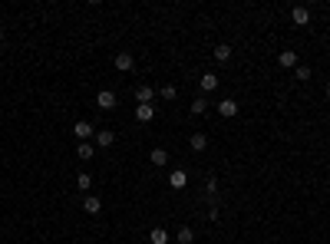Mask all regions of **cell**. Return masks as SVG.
<instances>
[{
  "mask_svg": "<svg viewBox=\"0 0 330 244\" xmlns=\"http://www.w3.org/2000/svg\"><path fill=\"white\" fill-rule=\"evenodd\" d=\"M158 96H162L165 103H172L175 96H179V89H175V86H172V83H165V86H162V89H158Z\"/></svg>",
  "mask_w": 330,
  "mask_h": 244,
  "instance_id": "2e32d148",
  "label": "cell"
},
{
  "mask_svg": "<svg viewBox=\"0 0 330 244\" xmlns=\"http://www.w3.org/2000/svg\"><path fill=\"white\" fill-rule=\"evenodd\" d=\"M291 20L297 27H307V24H310V10H307V7H294L291 10Z\"/></svg>",
  "mask_w": 330,
  "mask_h": 244,
  "instance_id": "5b68a950",
  "label": "cell"
},
{
  "mask_svg": "<svg viewBox=\"0 0 330 244\" xmlns=\"http://www.w3.org/2000/svg\"><path fill=\"white\" fill-rule=\"evenodd\" d=\"M112 139H116V135H112L109 129H102V132H96V145H99V149H109V145H112Z\"/></svg>",
  "mask_w": 330,
  "mask_h": 244,
  "instance_id": "4fadbf2b",
  "label": "cell"
},
{
  "mask_svg": "<svg viewBox=\"0 0 330 244\" xmlns=\"http://www.w3.org/2000/svg\"><path fill=\"white\" fill-rule=\"evenodd\" d=\"M185 181H189V175L182 172V168H175V172L169 175V185H172L175 191H182V188H185Z\"/></svg>",
  "mask_w": 330,
  "mask_h": 244,
  "instance_id": "52a82bcc",
  "label": "cell"
},
{
  "mask_svg": "<svg viewBox=\"0 0 330 244\" xmlns=\"http://www.w3.org/2000/svg\"><path fill=\"white\" fill-rule=\"evenodd\" d=\"M175 241H179V244H192V241H195V234H192V228H182Z\"/></svg>",
  "mask_w": 330,
  "mask_h": 244,
  "instance_id": "44dd1931",
  "label": "cell"
},
{
  "mask_svg": "<svg viewBox=\"0 0 330 244\" xmlns=\"http://www.w3.org/2000/svg\"><path fill=\"white\" fill-rule=\"evenodd\" d=\"M149 241H152V244H165V241H169L165 228H152V231H149Z\"/></svg>",
  "mask_w": 330,
  "mask_h": 244,
  "instance_id": "e0dca14e",
  "label": "cell"
},
{
  "mask_svg": "<svg viewBox=\"0 0 330 244\" xmlns=\"http://www.w3.org/2000/svg\"><path fill=\"white\" fill-rule=\"evenodd\" d=\"M73 135H76L79 142H89V135H96V129H93V122H76V126H73Z\"/></svg>",
  "mask_w": 330,
  "mask_h": 244,
  "instance_id": "6da1fadb",
  "label": "cell"
},
{
  "mask_svg": "<svg viewBox=\"0 0 330 244\" xmlns=\"http://www.w3.org/2000/svg\"><path fill=\"white\" fill-rule=\"evenodd\" d=\"M112 63H116V70L129 73V70L135 66V60H132V53H116V60H112Z\"/></svg>",
  "mask_w": 330,
  "mask_h": 244,
  "instance_id": "3957f363",
  "label": "cell"
},
{
  "mask_svg": "<svg viewBox=\"0 0 330 244\" xmlns=\"http://www.w3.org/2000/svg\"><path fill=\"white\" fill-rule=\"evenodd\" d=\"M327 99H330V86H327Z\"/></svg>",
  "mask_w": 330,
  "mask_h": 244,
  "instance_id": "cb8c5ba5",
  "label": "cell"
},
{
  "mask_svg": "<svg viewBox=\"0 0 330 244\" xmlns=\"http://www.w3.org/2000/svg\"><path fill=\"white\" fill-rule=\"evenodd\" d=\"M93 152H96V149H93V145H89V142H79L76 155H79V158H93Z\"/></svg>",
  "mask_w": 330,
  "mask_h": 244,
  "instance_id": "d6986e66",
  "label": "cell"
},
{
  "mask_svg": "<svg viewBox=\"0 0 330 244\" xmlns=\"http://www.w3.org/2000/svg\"><path fill=\"white\" fill-rule=\"evenodd\" d=\"M149 162H152V165H158V168H162L165 162H169V152H165V149H152V152H149Z\"/></svg>",
  "mask_w": 330,
  "mask_h": 244,
  "instance_id": "8fae6325",
  "label": "cell"
},
{
  "mask_svg": "<svg viewBox=\"0 0 330 244\" xmlns=\"http://www.w3.org/2000/svg\"><path fill=\"white\" fill-rule=\"evenodd\" d=\"M205 109H208V99H205V96H202V99H195V103H192V112H195V116H202Z\"/></svg>",
  "mask_w": 330,
  "mask_h": 244,
  "instance_id": "7402d4cb",
  "label": "cell"
},
{
  "mask_svg": "<svg viewBox=\"0 0 330 244\" xmlns=\"http://www.w3.org/2000/svg\"><path fill=\"white\" fill-rule=\"evenodd\" d=\"M215 60H218V63H228V60H231V47H228V43H218V47H215Z\"/></svg>",
  "mask_w": 330,
  "mask_h": 244,
  "instance_id": "5bb4252c",
  "label": "cell"
},
{
  "mask_svg": "<svg viewBox=\"0 0 330 244\" xmlns=\"http://www.w3.org/2000/svg\"><path fill=\"white\" fill-rule=\"evenodd\" d=\"M198 83H202V89H205V93H212V89H218V76H215V73H205V76L198 79Z\"/></svg>",
  "mask_w": 330,
  "mask_h": 244,
  "instance_id": "7c38bea8",
  "label": "cell"
},
{
  "mask_svg": "<svg viewBox=\"0 0 330 244\" xmlns=\"http://www.w3.org/2000/svg\"><path fill=\"white\" fill-rule=\"evenodd\" d=\"M0 43H4V33H0Z\"/></svg>",
  "mask_w": 330,
  "mask_h": 244,
  "instance_id": "d4e9b609",
  "label": "cell"
},
{
  "mask_svg": "<svg viewBox=\"0 0 330 244\" xmlns=\"http://www.w3.org/2000/svg\"><path fill=\"white\" fill-rule=\"evenodd\" d=\"M135 119L139 122H152L155 119V106H135Z\"/></svg>",
  "mask_w": 330,
  "mask_h": 244,
  "instance_id": "30bf717a",
  "label": "cell"
},
{
  "mask_svg": "<svg viewBox=\"0 0 330 244\" xmlns=\"http://www.w3.org/2000/svg\"><path fill=\"white\" fill-rule=\"evenodd\" d=\"M277 63L291 70V66H297V53H294V50H281V53H277Z\"/></svg>",
  "mask_w": 330,
  "mask_h": 244,
  "instance_id": "9c48e42d",
  "label": "cell"
},
{
  "mask_svg": "<svg viewBox=\"0 0 330 244\" xmlns=\"http://www.w3.org/2000/svg\"><path fill=\"white\" fill-rule=\"evenodd\" d=\"M215 195H218V181L208 178V181H205V198H208V201H215Z\"/></svg>",
  "mask_w": 330,
  "mask_h": 244,
  "instance_id": "ac0fdd59",
  "label": "cell"
},
{
  "mask_svg": "<svg viewBox=\"0 0 330 244\" xmlns=\"http://www.w3.org/2000/svg\"><path fill=\"white\" fill-rule=\"evenodd\" d=\"M297 79L304 83V79H310V66H297Z\"/></svg>",
  "mask_w": 330,
  "mask_h": 244,
  "instance_id": "603a6c76",
  "label": "cell"
},
{
  "mask_svg": "<svg viewBox=\"0 0 330 244\" xmlns=\"http://www.w3.org/2000/svg\"><path fill=\"white\" fill-rule=\"evenodd\" d=\"M83 211H86V214H99L102 211V201L96 195H86V198H83Z\"/></svg>",
  "mask_w": 330,
  "mask_h": 244,
  "instance_id": "8992f818",
  "label": "cell"
},
{
  "mask_svg": "<svg viewBox=\"0 0 330 244\" xmlns=\"http://www.w3.org/2000/svg\"><path fill=\"white\" fill-rule=\"evenodd\" d=\"M96 106H99V109H116V93H112V89H102V93L96 96Z\"/></svg>",
  "mask_w": 330,
  "mask_h": 244,
  "instance_id": "7a4b0ae2",
  "label": "cell"
},
{
  "mask_svg": "<svg viewBox=\"0 0 330 244\" xmlns=\"http://www.w3.org/2000/svg\"><path fill=\"white\" fill-rule=\"evenodd\" d=\"M152 96H155L152 86H139V89H135V103H139V106H152Z\"/></svg>",
  "mask_w": 330,
  "mask_h": 244,
  "instance_id": "277c9868",
  "label": "cell"
},
{
  "mask_svg": "<svg viewBox=\"0 0 330 244\" xmlns=\"http://www.w3.org/2000/svg\"><path fill=\"white\" fill-rule=\"evenodd\" d=\"M218 112H221L225 119L238 116V103H235V99H221V103H218Z\"/></svg>",
  "mask_w": 330,
  "mask_h": 244,
  "instance_id": "ba28073f",
  "label": "cell"
},
{
  "mask_svg": "<svg viewBox=\"0 0 330 244\" xmlns=\"http://www.w3.org/2000/svg\"><path fill=\"white\" fill-rule=\"evenodd\" d=\"M76 185H79V191H89V188H93V178H89V172H83V175H79V178H76Z\"/></svg>",
  "mask_w": 330,
  "mask_h": 244,
  "instance_id": "ffe728a7",
  "label": "cell"
},
{
  "mask_svg": "<svg viewBox=\"0 0 330 244\" xmlns=\"http://www.w3.org/2000/svg\"><path fill=\"white\" fill-rule=\"evenodd\" d=\"M192 149H195V152H205V149H208V139H205V132H192Z\"/></svg>",
  "mask_w": 330,
  "mask_h": 244,
  "instance_id": "9a60e30c",
  "label": "cell"
}]
</instances>
